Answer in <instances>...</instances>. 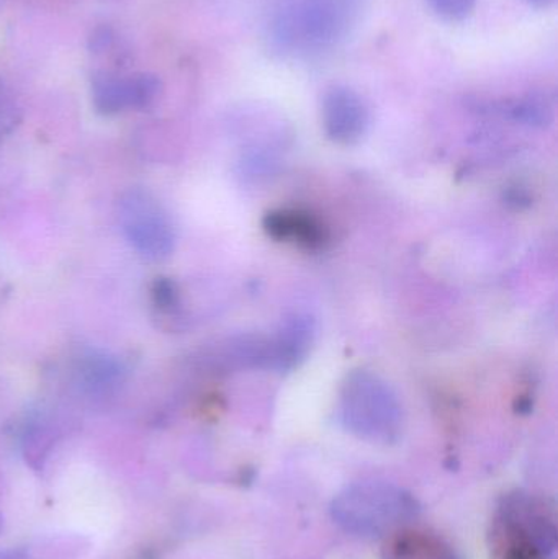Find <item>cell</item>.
<instances>
[{"mask_svg":"<svg viewBox=\"0 0 558 559\" xmlns=\"http://www.w3.org/2000/svg\"><path fill=\"white\" fill-rule=\"evenodd\" d=\"M524 2L531 3V5L541 7V9H544V7H549V5H553V3H556V0H524Z\"/></svg>","mask_w":558,"mask_h":559,"instance_id":"15","label":"cell"},{"mask_svg":"<svg viewBox=\"0 0 558 559\" xmlns=\"http://www.w3.org/2000/svg\"><path fill=\"white\" fill-rule=\"evenodd\" d=\"M264 229L275 241L294 242L308 251L323 249L328 242V231L310 213L281 210L268 213Z\"/></svg>","mask_w":558,"mask_h":559,"instance_id":"9","label":"cell"},{"mask_svg":"<svg viewBox=\"0 0 558 559\" xmlns=\"http://www.w3.org/2000/svg\"><path fill=\"white\" fill-rule=\"evenodd\" d=\"M121 367L107 355H88L81 361L79 374L88 391L105 393L121 381Z\"/></svg>","mask_w":558,"mask_h":559,"instance_id":"12","label":"cell"},{"mask_svg":"<svg viewBox=\"0 0 558 559\" xmlns=\"http://www.w3.org/2000/svg\"><path fill=\"white\" fill-rule=\"evenodd\" d=\"M159 84L150 75L131 79L104 78L94 88L95 107L102 114H118L124 108H144L154 102Z\"/></svg>","mask_w":558,"mask_h":559,"instance_id":"8","label":"cell"},{"mask_svg":"<svg viewBox=\"0 0 558 559\" xmlns=\"http://www.w3.org/2000/svg\"><path fill=\"white\" fill-rule=\"evenodd\" d=\"M153 296L157 308L164 309V311H173L179 305V292H177L176 285L169 282V280H157L156 285H154Z\"/></svg>","mask_w":558,"mask_h":559,"instance_id":"14","label":"cell"},{"mask_svg":"<svg viewBox=\"0 0 558 559\" xmlns=\"http://www.w3.org/2000/svg\"><path fill=\"white\" fill-rule=\"evenodd\" d=\"M118 222L124 238L144 258H169L176 245L173 223L161 203L143 189H131L118 200Z\"/></svg>","mask_w":558,"mask_h":559,"instance_id":"5","label":"cell"},{"mask_svg":"<svg viewBox=\"0 0 558 559\" xmlns=\"http://www.w3.org/2000/svg\"><path fill=\"white\" fill-rule=\"evenodd\" d=\"M363 0H278L269 36L281 52H321L347 38Z\"/></svg>","mask_w":558,"mask_h":559,"instance_id":"1","label":"cell"},{"mask_svg":"<svg viewBox=\"0 0 558 559\" xmlns=\"http://www.w3.org/2000/svg\"><path fill=\"white\" fill-rule=\"evenodd\" d=\"M327 136L337 144H356L370 127V111L364 98L346 85H333L321 100Z\"/></svg>","mask_w":558,"mask_h":559,"instance_id":"6","label":"cell"},{"mask_svg":"<svg viewBox=\"0 0 558 559\" xmlns=\"http://www.w3.org/2000/svg\"><path fill=\"white\" fill-rule=\"evenodd\" d=\"M488 542L494 559H557L556 512L543 496L510 492L498 502Z\"/></svg>","mask_w":558,"mask_h":559,"instance_id":"2","label":"cell"},{"mask_svg":"<svg viewBox=\"0 0 558 559\" xmlns=\"http://www.w3.org/2000/svg\"><path fill=\"white\" fill-rule=\"evenodd\" d=\"M0 559H22L20 557H15V555H3Z\"/></svg>","mask_w":558,"mask_h":559,"instance_id":"16","label":"cell"},{"mask_svg":"<svg viewBox=\"0 0 558 559\" xmlns=\"http://www.w3.org/2000/svg\"><path fill=\"white\" fill-rule=\"evenodd\" d=\"M432 9L449 22H461L474 12L478 0H429Z\"/></svg>","mask_w":558,"mask_h":559,"instance_id":"13","label":"cell"},{"mask_svg":"<svg viewBox=\"0 0 558 559\" xmlns=\"http://www.w3.org/2000/svg\"><path fill=\"white\" fill-rule=\"evenodd\" d=\"M383 559H462L439 535L418 528H400L390 535Z\"/></svg>","mask_w":558,"mask_h":559,"instance_id":"10","label":"cell"},{"mask_svg":"<svg viewBox=\"0 0 558 559\" xmlns=\"http://www.w3.org/2000/svg\"><path fill=\"white\" fill-rule=\"evenodd\" d=\"M317 335V322L308 314H292L282 321L277 334L268 338L265 370L287 373L300 367L310 354Z\"/></svg>","mask_w":558,"mask_h":559,"instance_id":"7","label":"cell"},{"mask_svg":"<svg viewBox=\"0 0 558 559\" xmlns=\"http://www.w3.org/2000/svg\"><path fill=\"white\" fill-rule=\"evenodd\" d=\"M343 426L367 442L390 445L402 436L403 407L393 388L372 371H353L340 396Z\"/></svg>","mask_w":558,"mask_h":559,"instance_id":"4","label":"cell"},{"mask_svg":"<svg viewBox=\"0 0 558 559\" xmlns=\"http://www.w3.org/2000/svg\"><path fill=\"white\" fill-rule=\"evenodd\" d=\"M418 514L415 496L385 481L347 486L331 504L333 521L346 534L359 538L389 537L415 521Z\"/></svg>","mask_w":558,"mask_h":559,"instance_id":"3","label":"cell"},{"mask_svg":"<svg viewBox=\"0 0 558 559\" xmlns=\"http://www.w3.org/2000/svg\"><path fill=\"white\" fill-rule=\"evenodd\" d=\"M504 115L526 127L546 128L554 121V98L547 92H531L507 104Z\"/></svg>","mask_w":558,"mask_h":559,"instance_id":"11","label":"cell"}]
</instances>
